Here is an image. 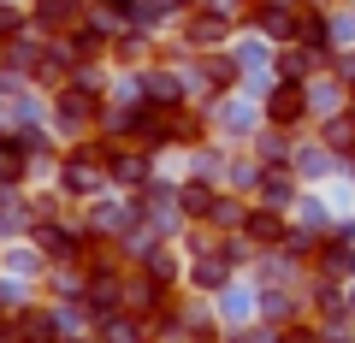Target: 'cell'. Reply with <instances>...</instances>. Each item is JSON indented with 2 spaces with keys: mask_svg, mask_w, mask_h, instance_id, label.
<instances>
[{
  "mask_svg": "<svg viewBox=\"0 0 355 343\" xmlns=\"http://www.w3.org/2000/svg\"><path fill=\"white\" fill-rule=\"evenodd\" d=\"M237 18L219 12V6H196V12L178 18V48L184 53H214V48H231L237 42Z\"/></svg>",
  "mask_w": 355,
  "mask_h": 343,
  "instance_id": "obj_1",
  "label": "cell"
},
{
  "mask_svg": "<svg viewBox=\"0 0 355 343\" xmlns=\"http://www.w3.org/2000/svg\"><path fill=\"white\" fill-rule=\"evenodd\" d=\"M261 113H266V125L272 130H296L302 137L308 125H314V101H308V83H272V89L261 95Z\"/></svg>",
  "mask_w": 355,
  "mask_h": 343,
  "instance_id": "obj_2",
  "label": "cell"
},
{
  "mask_svg": "<svg viewBox=\"0 0 355 343\" xmlns=\"http://www.w3.org/2000/svg\"><path fill=\"white\" fill-rule=\"evenodd\" d=\"M6 337H12V343H65L71 331H65V314H60V308L24 302L18 314H6Z\"/></svg>",
  "mask_w": 355,
  "mask_h": 343,
  "instance_id": "obj_3",
  "label": "cell"
},
{
  "mask_svg": "<svg viewBox=\"0 0 355 343\" xmlns=\"http://www.w3.org/2000/svg\"><path fill=\"white\" fill-rule=\"evenodd\" d=\"M30 24L48 42H65V36H77V30L89 24V0H36V6H30Z\"/></svg>",
  "mask_w": 355,
  "mask_h": 343,
  "instance_id": "obj_4",
  "label": "cell"
},
{
  "mask_svg": "<svg viewBox=\"0 0 355 343\" xmlns=\"http://www.w3.org/2000/svg\"><path fill=\"white\" fill-rule=\"evenodd\" d=\"M308 195V184L296 178V166H261L254 178V202L261 207H279V213H296V202Z\"/></svg>",
  "mask_w": 355,
  "mask_h": 343,
  "instance_id": "obj_5",
  "label": "cell"
},
{
  "mask_svg": "<svg viewBox=\"0 0 355 343\" xmlns=\"http://www.w3.org/2000/svg\"><path fill=\"white\" fill-rule=\"evenodd\" d=\"M296 178L308 184V190H326V184H338L343 178V154H331L320 137H308V142H296Z\"/></svg>",
  "mask_w": 355,
  "mask_h": 343,
  "instance_id": "obj_6",
  "label": "cell"
},
{
  "mask_svg": "<svg viewBox=\"0 0 355 343\" xmlns=\"http://www.w3.org/2000/svg\"><path fill=\"white\" fill-rule=\"evenodd\" d=\"M237 237L249 243L254 254H266V249H284V237H291V213H279V207H261V202H254Z\"/></svg>",
  "mask_w": 355,
  "mask_h": 343,
  "instance_id": "obj_7",
  "label": "cell"
},
{
  "mask_svg": "<svg viewBox=\"0 0 355 343\" xmlns=\"http://www.w3.org/2000/svg\"><path fill=\"white\" fill-rule=\"evenodd\" d=\"M349 83L343 77H331V71H320L314 83H308V101H314V125H326V118H338V113H349Z\"/></svg>",
  "mask_w": 355,
  "mask_h": 343,
  "instance_id": "obj_8",
  "label": "cell"
},
{
  "mask_svg": "<svg viewBox=\"0 0 355 343\" xmlns=\"http://www.w3.org/2000/svg\"><path fill=\"white\" fill-rule=\"evenodd\" d=\"M296 48L320 53V60L331 65V53H338V42H331V12H326V6H308V12L296 18Z\"/></svg>",
  "mask_w": 355,
  "mask_h": 343,
  "instance_id": "obj_9",
  "label": "cell"
},
{
  "mask_svg": "<svg viewBox=\"0 0 355 343\" xmlns=\"http://www.w3.org/2000/svg\"><path fill=\"white\" fill-rule=\"evenodd\" d=\"M296 142H302L296 130H272V125H261V137L249 142V154H254L261 166H291V160H296Z\"/></svg>",
  "mask_w": 355,
  "mask_h": 343,
  "instance_id": "obj_10",
  "label": "cell"
},
{
  "mask_svg": "<svg viewBox=\"0 0 355 343\" xmlns=\"http://www.w3.org/2000/svg\"><path fill=\"white\" fill-rule=\"evenodd\" d=\"M30 166H36V154L24 148V137H0V190H18Z\"/></svg>",
  "mask_w": 355,
  "mask_h": 343,
  "instance_id": "obj_11",
  "label": "cell"
},
{
  "mask_svg": "<svg viewBox=\"0 0 355 343\" xmlns=\"http://www.w3.org/2000/svg\"><path fill=\"white\" fill-rule=\"evenodd\" d=\"M326 71V60H320V53H308V48H279V77L284 83H314V77Z\"/></svg>",
  "mask_w": 355,
  "mask_h": 343,
  "instance_id": "obj_12",
  "label": "cell"
},
{
  "mask_svg": "<svg viewBox=\"0 0 355 343\" xmlns=\"http://www.w3.org/2000/svg\"><path fill=\"white\" fill-rule=\"evenodd\" d=\"M314 137L326 142L331 154H343V160H349V154H355V118L338 113V118H326V125H314Z\"/></svg>",
  "mask_w": 355,
  "mask_h": 343,
  "instance_id": "obj_13",
  "label": "cell"
},
{
  "mask_svg": "<svg viewBox=\"0 0 355 343\" xmlns=\"http://www.w3.org/2000/svg\"><path fill=\"white\" fill-rule=\"evenodd\" d=\"M272 343H331L320 319H291V326H272Z\"/></svg>",
  "mask_w": 355,
  "mask_h": 343,
  "instance_id": "obj_14",
  "label": "cell"
},
{
  "mask_svg": "<svg viewBox=\"0 0 355 343\" xmlns=\"http://www.w3.org/2000/svg\"><path fill=\"white\" fill-rule=\"evenodd\" d=\"M24 24H30V12H18L12 0H0V48H12L24 36Z\"/></svg>",
  "mask_w": 355,
  "mask_h": 343,
  "instance_id": "obj_15",
  "label": "cell"
},
{
  "mask_svg": "<svg viewBox=\"0 0 355 343\" xmlns=\"http://www.w3.org/2000/svg\"><path fill=\"white\" fill-rule=\"evenodd\" d=\"M331 42L355 48V6H331Z\"/></svg>",
  "mask_w": 355,
  "mask_h": 343,
  "instance_id": "obj_16",
  "label": "cell"
},
{
  "mask_svg": "<svg viewBox=\"0 0 355 343\" xmlns=\"http://www.w3.org/2000/svg\"><path fill=\"white\" fill-rule=\"evenodd\" d=\"M219 343H272V326H266V319H254V326H225Z\"/></svg>",
  "mask_w": 355,
  "mask_h": 343,
  "instance_id": "obj_17",
  "label": "cell"
},
{
  "mask_svg": "<svg viewBox=\"0 0 355 343\" xmlns=\"http://www.w3.org/2000/svg\"><path fill=\"white\" fill-rule=\"evenodd\" d=\"M326 71H331V77H343V83L355 89V48H338V53H331V65H326Z\"/></svg>",
  "mask_w": 355,
  "mask_h": 343,
  "instance_id": "obj_18",
  "label": "cell"
},
{
  "mask_svg": "<svg viewBox=\"0 0 355 343\" xmlns=\"http://www.w3.org/2000/svg\"><path fill=\"white\" fill-rule=\"evenodd\" d=\"M89 6H95V12H119V18H130V6H137V0H89Z\"/></svg>",
  "mask_w": 355,
  "mask_h": 343,
  "instance_id": "obj_19",
  "label": "cell"
},
{
  "mask_svg": "<svg viewBox=\"0 0 355 343\" xmlns=\"http://www.w3.org/2000/svg\"><path fill=\"white\" fill-rule=\"evenodd\" d=\"M343 178H349V184H355V154H349V160H343Z\"/></svg>",
  "mask_w": 355,
  "mask_h": 343,
  "instance_id": "obj_20",
  "label": "cell"
},
{
  "mask_svg": "<svg viewBox=\"0 0 355 343\" xmlns=\"http://www.w3.org/2000/svg\"><path fill=\"white\" fill-rule=\"evenodd\" d=\"M349 118H355V95H349Z\"/></svg>",
  "mask_w": 355,
  "mask_h": 343,
  "instance_id": "obj_21",
  "label": "cell"
}]
</instances>
